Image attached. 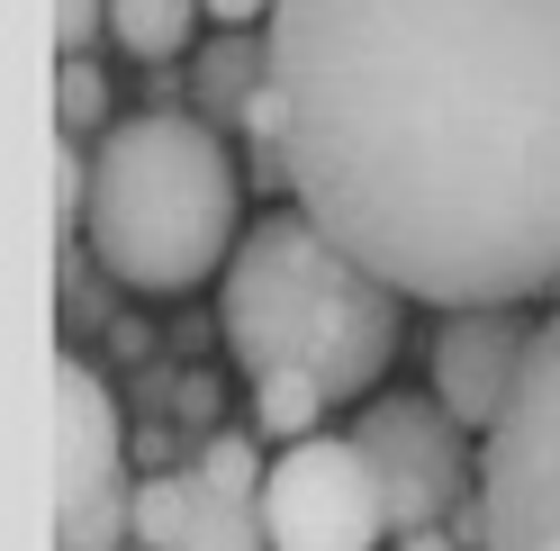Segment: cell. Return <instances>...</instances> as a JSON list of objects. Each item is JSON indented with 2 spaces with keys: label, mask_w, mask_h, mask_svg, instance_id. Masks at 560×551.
Segmentation results:
<instances>
[{
  "label": "cell",
  "mask_w": 560,
  "mask_h": 551,
  "mask_svg": "<svg viewBox=\"0 0 560 551\" xmlns=\"http://www.w3.org/2000/svg\"><path fill=\"white\" fill-rule=\"evenodd\" d=\"M290 181L425 307L560 290V0H271Z\"/></svg>",
  "instance_id": "6da1fadb"
},
{
  "label": "cell",
  "mask_w": 560,
  "mask_h": 551,
  "mask_svg": "<svg viewBox=\"0 0 560 551\" xmlns=\"http://www.w3.org/2000/svg\"><path fill=\"white\" fill-rule=\"evenodd\" d=\"M398 307L407 290L362 271L307 209H262L226 262L218 326L254 380L307 371L326 380V398H380V371L398 353Z\"/></svg>",
  "instance_id": "7a4b0ae2"
},
{
  "label": "cell",
  "mask_w": 560,
  "mask_h": 551,
  "mask_svg": "<svg viewBox=\"0 0 560 551\" xmlns=\"http://www.w3.org/2000/svg\"><path fill=\"white\" fill-rule=\"evenodd\" d=\"M235 209H244V181L208 118L145 109L91 145V254L127 290L172 298V290H199L208 271H226L244 245Z\"/></svg>",
  "instance_id": "3957f363"
},
{
  "label": "cell",
  "mask_w": 560,
  "mask_h": 551,
  "mask_svg": "<svg viewBox=\"0 0 560 551\" xmlns=\"http://www.w3.org/2000/svg\"><path fill=\"white\" fill-rule=\"evenodd\" d=\"M479 551H560V307L534 326L515 407L479 443Z\"/></svg>",
  "instance_id": "277c9868"
},
{
  "label": "cell",
  "mask_w": 560,
  "mask_h": 551,
  "mask_svg": "<svg viewBox=\"0 0 560 551\" xmlns=\"http://www.w3.org/2000/svg\"><path fill=\"white\" fill-rule=\"evenodd\" d=\"M353 443L389 497V542L407 534H443L452 515L479 497V453H470V425L452 417L443 398H416V389H380L362 417H353Z\"/></svg>",
  "instance_id": "5b68a950"
},
{
  "label": "cell",
  "mask_w": 560,
  "mask_h": 551,
  "mask_svg": "<svg viewBox=\"0 0 560 551\" xmlns=\"http://www.w3.org/2000/svg\"><path fill=\"white\" fill-rule=\"evenodd\" d=\"M136 489L118 479V398L109 380L63 353L55 362V551H109L127 534Z\"/></svg>",
  "instance_id": "8992f818"
},
{
  "label": "cell",
  "mask_w": 560,
  "mask_h": 551,
  "mask_svg": "<svg viewBox=\"0 0 560 551\" xmlns=\"http://www.w3.org/2000/svg\"><path fill=\"white\" fill-rule=\"evenodd\" d=\"M262 525H271V551H380L389 497H380L353 434H307L262 479Z\"/></svg>",
  "instance_id": "52a82bcc"
},
{
  "label": "cell",
  "mask_w": 560,
  "mask_h": 551,
  "mask_svg": "<svg viewBox=\"0 0 560 551\" xmlns=\"http://www.w3.org/2000/svg\"><path fill=\"white\" fill-rule=\"evenodd\" d=\"M524 353H534V326H524L515 307H443V335H434V398L488 443V434H498V417L515 407Z\"/></svg>",
  "instance_id": "ba28073f"
},
{
  "label": "cell",
  "mask_w": 560,
  "mask_h": 551,
  "mask_svg": "<svg viewBox=\"0 0 560 551\" xmlns=\"http://www.w3.org/2000/svg\"><path fill=\"white\" fill-rule=\"evenodd\" d=\"M262 82H271V37H254V27H226V37L199 46V63H190V99H199L208 127H235Z\"/></svg>",
  "instance_id": "9c48e42d"
},
{
  "label": "cell",
  "mask_w": 560,
  "mask_h": 551,
  "mask_svg": "<svg viewBox=\"0 0 560 551\" xmlns=\"http://www.w3.org/2000/svg\"><path fill=\"white\" fill-rule=\"evenodd\" d=\"M199 10H208V0H109V37H118L136 63H163V55L190 46Z\"/></svg>",
  "instance_id": "30bf717a"
},
{
  "label": "cell",
  "mask_w": 560,
  "mask_h": 551,
  "mask_svg": "<svg viewBox=\"0 0 560 551\" xmlns=\"http://www.w3.org/2000/svg\"><path fill=\"white\" fill-rule=\"evenodd\" d=\"M190 506H199V470H163V479H136L127 534L145 542V551H182V534H190Z\"/></svg>",
  "instance_id": "8fae6325"
},
{
  "label": "cell",
  "mask_w": 560,
  "mask_h": 551,
  "mask_svg": "<svg viewBox=\"0 0 560 551\" xmlns=\"http://www.w3.org/2000/svg\"><path fill=\"white\" fill-rule=\"evenodd\" d=\"M182 551H271V525H262V497H218L199 479V506H190V534Z\"/></svg>",
  "instance_id": "7c38bea8"
},
{
  "label": "cell",
  "mask_w": 560,
  "mask_h": 551,
  "mask_svg": "<svg viewBox=\"0 0 560 551\" xmlns=\"http://www.w3.org/2000/svg\"><path fill=\"white\" fill-rule=\"evenodd\" d=\"M326 407H335L326 380H307V371H262V380H254V417H262V434H280V443H307Z\"/></svg>",
  "instance_id": "4fadbf2b"
},
{
  "label": "cell",
  "mask_w": 560,
  "mask_h": 551,
  "mask_svg": "<svg viewBox=\"0 0 560 551\" xmlns=\"http://www.w3.org/2000/svg\"><path fill=\"white\" fill-rule=\"evenodd\" d=\"M109 136L118 118H109V82H100V63L91 55H63L55 63V136Z\"/></svg>",
  "instance_id": "5bb4252c"
},
{
  "label": "cell",
  "mask_w": 560,
  "mask_h": 551,
  "mask_svg": "<svg viewBox=\"0 0 560 551\" xmlns=\"http://www.w3.org/2000/svg\"><path fill=\"white\" fill-rule=\"evenodd\" d=\"M199 479H208L218 497H262L271 461H262V453H254L244 434H208V443H199Z\"/></svg>",
  "instance_id": "9a60e30c"
},
{
  "label": "cell",
  "mask_w": 560,
  "mask_h": 551,
  "mask_svg": "<svg viewBox=\"0 0 560 551\" xmlns=\"http://www.w3.org/2000/svg\"><path fill=\"white\" fill-rule=\"evenodd\" d=\"M91 218V163H82V136H55V226L73 235Z\"/></svg>",
  "instance_id": "2e32d148"
},
{
  "label": "cell",
  "mask_w": 560,
  "mask_h": 551,
  "mask_svg": "<svg viewBox=\"0 0 560 551\" xmlns=\"http://www.w3.org/2000/svg\"><path fill=\"white\" fill-rule=\"evenodd\" d=\"M100 27H109V0H55V46L63 55H91Z\"/></svg>",
  "instance_id": "e0dca14e"
},
{
  "label": "cell",
  "mask_w": 560,
  "mask_h": 551,
  "mask_svg": "<svg viewBox=\"0 0 560 551\" xmlns=\"http://www.w3.org/2000/svg\"><path fill=\"white\" fill-rule=\"evenodd\" d=\"M208 19H218V27H271V0H208Z\"/></svg>",
  "instance_id": "ac0fdd59"
},
{
  "label": "cell",
  "mask_w": 560,
  "mask_h": 551,
  "mask_svg": "<svg viewBox=\"0 0 560 551\" xmlns=\"http://www.w3.org/2000/svg\"><path fill=\"white\" fill-rule=\"evenodd\" d=\"M398 551H462V534H407Z\"/></svg>",
  "instance_id": "d6986e66"
}]
</instances>
